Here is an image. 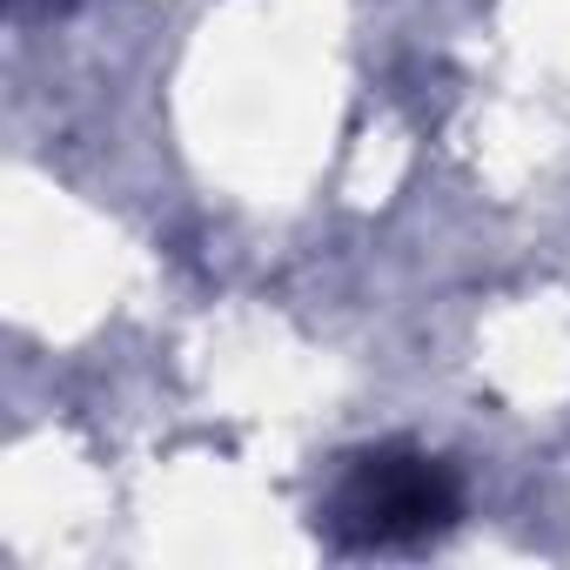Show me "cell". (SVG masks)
Segmentation results:
<instances>
[{
    "label": "cell",
    "mask_w": 570,
    "mask_h": 570,
    "mask_svg": "<svg viewBox=\"0 0 570 570\" xmlns=\"http://www.w3.org/2000/svg\"><path fill=\"white\" fill-rule=\"evenodd\" d=\"M463 510V483L450 463L410 450V443H376L356 450L323 503V530L350 550H396L443 537Z\"/></svg>",
    "instance_id": "6da1fadb"
}]
</instances>
